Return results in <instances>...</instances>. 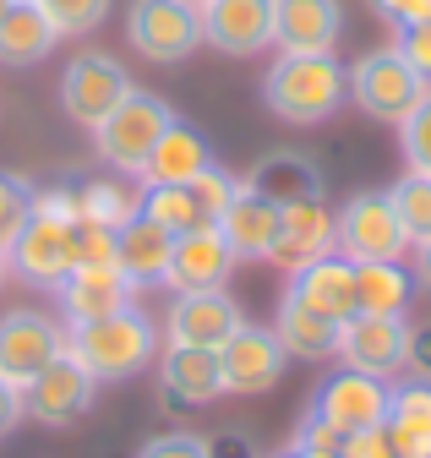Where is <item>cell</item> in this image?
<instances>
[{
    "instance_id": "cell-22",
    "label": "cell",
    "mask_w": 431,
    "mask_h": 458,
    "mask_svg": "<svg viewBox=\"0 0 431 458\" xmlns=\"http://www.w3.org/2000/svg\"><path fill=\"white\" fill-rule=\"evenodd\" d=\"M131 290H137V284L121 267H72L55 284V295H61L72 322H93V317H110V311L131 306Z\"/></svg>"
},
{
    "instance_id": "cell-34",
    "label": "cell",
    "mask_w": 431,
    "mask_h": 458,
    "mask_svg": "<svg viewBox=\"0 0 431 458\" xmlns=\"http://www.w3.org/2000/svg\"><path fill=\"white\" fill-rule=\"evenodd\" d=\"M38 6H44L49 28L66 38V33H93L104 17H110L115 0H38Z\"/></svg>"
},
{
    "instance_id": "cell-23",
    "label": "cell",
    "mask_w": 431,
    "mask_h": 458,
    "mask_svg": "<svg viewBox=\"0 0 431 458\" xmlns=\"http://www.w3.org/2000/svg\"><path fill=\"white\" fill-rule=\"evenodd\" d=\"M115 246H121V273L137 284H158L165 278V267H170V251H175V235L158 218H148L142 208L115 229Z\"/></svg>"
},
{
    "instance_id": "cell-43",
    "label": "cell",
    "mask_w": 431,
    "mask_h": 458,
    "mask_svg": "<svg viewBox=\"0 0 431 458\" xmlns=\"http://www.w3.org/2000/svg\"><path fill=\"white\" fill-rule=\"evenodd\" d=\"M207 458H257V442L246 431H219L207 442Z\"/></svg>"
},
{
    "instance_id": "cell-2",
    "label": "cell",
    "mask_w": 431,
    "mask_h": 458,
    "mask_svg": "<svg viewBox=\"0 0 431 458\" xmlns=\"http://www.w3.org/2000/svg\"><path fill=\"white\" fill-rule=\"evenodd\" d=\"M66 350H72L98 382H121V377H137V371L153 360L158 333H153V317H142L137 306H121V311H110V317L72 322Z\"/></svg>"
},
{
    "instance_id": "cell-46",
    "label": "cell",
    "mask_w": 431,
    "mask_h": 458,
    "mask_svg": "<svg viewBox=\"0 0 431 458\" xmlns=\"http://www.w3.org/2000/svg\"><path fill=\"white\" fill-rule=\"evenodd\" d=\"M415 278L431 290V235H426V241H415Z\"/></svg>"
},
{
    "instance_id": "cell-32",
    "label": "cell",
    "mask_w": 431,
    "mask_h": 458,
    "mask_svg": "<svg viewBox=\"0 0 431 458\" xmlns=\"http://www.w3.org/2000/svg\"><path fill=\"white\" fill-rule=\"evenodd\" d=\"M137 213V197H126L115 181H88L77 191V224H104V229H121Z\"/></svg>"
},
{
    "instance_id": "cell-28",
    "label": "cell",
    "mask_w": 431,
    "mask_h": 458,
    "mask_svg": "<svg viewBox=\"0 0 431 458\" xmlns=\"http://www.w3.org/2000/svg\"><path fill=\"white\" fill-rule=\"evenodd\" d=\"M55 44L61 33L49 28L44 6H6V17H0V66H38Z\"/></svg>"
},
{
    "instance_id": "cell-25",
    "label": "cell",
    "mask_w": 431,
    "mask_h": 458,
    "mask_svg": "<svg viewBox=\"0 0 431 458\" xmlns=\"http://www.w3.org/2000/svg\"><path fill=\"white\" fill-rule=\"evenodd\" d=\"M274 333H279V344H284L290 360H334L339 355V322L322 317V311H311V306H300L290 290L279 301Z\"/></svg>"
},
{
    "instance_id": "cell-13",
    "label": "cell",
    "mask_w": 431,
    "mask_h": 458,
    "mask_svg": "<svg viewBox=\"0 0 431 458\" xmlns=\"http://www.w3.org/2000/svg\"><path fill=\"white\" fill-rule=\"evenodd\" d=\"M219 366H224V393H267V387H279L290 355H284V344H279L274 327L241 322V327L224 338Z\"/></svg>"
},
{
    "instance_id": "cell-35",
    "label": "cell",
    "mask_w": 431,
    "mask_h": 458,
    "mask_svg": "<svg viewBox=\"0 0 431 458\" xmlns=\"http://www.w3.org/2000/svg\"><path fill=\"white\" fill-rule=\"evenodd\" d=\"M72 267H121L115 229H104V224H77V229H72Z\"/></svg>"
},
{
    "instance_id": "cell-7",
    "label": "cell",
    "mask_w": 431,
    "mask_h": 458,
    "mask_svg": "<svg viewBox=\"0 0 431 458\" xmlns=\"http://www.w3.org/2000/svg\"><path fill=\"white\" fill-rule=\"evenodd\" d=\"M126 93H131V77L121 72L115 55H104V49L77 55V61L66 66V77H61V109L72 114L82 131H93Z\"/></svg>"
},
{
    "instance_id": "cell-44",
    "label": "cell",
    "mask_w": 431,
    "mask_h": 458,
    "mask_svg": "<svg viewBox=\"0 0 431 458\" xmlns=\"http://www.w3.org/2000/svg\"><path fill=\"white\" fill-rule=\"evenodd\" d=\"M404 366L415 377H431V322L426 327H410V350H404Z\"/></svg>"
},
{
    "instance_id": "cell-16",
    "label": "cell",
    "mask_w": 431,
    "mask_h": 458,
    "mask_svg": "<svg viewBox=\"0 0 431 458\" xmlns=\"http://www.w3.org/2000/svg\"><path fill=\"white\" fill-rule=\"evenodd\" d=\"M339 251V224L328 213V202L322 197H306V202H284L279 208V235H274V251H267V262H279L284 273L317 262Z\"/></svg>"
},
{
    "instance_id": "cell-18",
    "label": "cell",
    "mask_w": 431,
    "mask_h": 458,
    "mask_svg": "<svg viewBox=\"0 0 431 458\" xmlns=\"http://www.w3.org/2000/svg\"><path fill=\"white\" fill-rule=\"evenodd\" d=\"M344 33L339 0H274V44L284 55H334Z\"/></svg>"
},
{
    "instance_id": "cell-12",
    "label": "cell",
    "mask_w": 431,
    "mask_h": 458,
    "mask_svg": "<svg viewBox=\"0 0 431 458\" xmlns=\"http://www.w3.org/2000/svg\"><path fill=\"white\" fill-rule=\"evenodd\" d=\"M404 350H410V322L404 317H371V311H355L344 327H339V360L350 371H366V377H393L404 371Z\"/></svg>"
},
{
    "instance_id": "cell-49",
    "label": "cell",
    "mask_w": 431,
    "mask_h": 458,
    "mask_svg": "<svg viewBox=\"0 0 431 458\" xmlns=\"http://www.w3.org/2000/svg\"><path fill=\"white\" fill-rule=\"evenodd\" d=\"M6 6H12V0H0V17H6Z\"/></svg>"
},
{
    "instance_id": "cell-50",
    "label": "cell",
    "mask_w": 431,
    "mask_h": 458,
    "mask_svg": "<svg viewBox=\"0 0 431 458\" xmlns=\"http://www.w3.org/2000/svg\"><path fill=\"white\" fill-rule=\"evenodd\" d=\"M0 278H6V257H0Z\"/></svg>"
},
{
    "instance_id": "cell-20",
    "label": "cell",
    "mask_w": 431,
    "mask_h": 458,
    "mask_svg": "<svg viewBox=\"0 0 431 458\" xmlns=\"http://www.w3.org/2000/svg\"><path fill=\"white\" fill-rule=\"evenodd\" d=\"M219 224V235L230 241V251H235V262H267V251H274V235H279V202H267L262 191H251L246 181H241V191H235V202L213 218Z\"/></svg>"
},
{
    "instance_id": "cell-30",
    "label": "cell",
    "mask_w": 431,
    "mask_h": 458,
    "mask_svg": "<svg viewBox=\"0 0 431 458\" xmlns=\"http://www.w3.org/2000/svg\"><path fill=\"white\" fill-rule=\"evenodd\" d=\"M137 208H142L148 218H158L170 235H186V229H197V224H213V218L202 213V202L191 197V186H148V191L137 197Z\"/></svg>"
},
{
    "instance_id": "cell-3",
    "label": "cell",
    "mask_w": 431,
    "mask_h": 458,
    "mask_svg": "<svg viewBox=\"0 0 431 458\" xmlns=\"http://www.w3.org/2000/svg\"><path fill=\"white\" fill-rule=\"evenodd\" d=\"M170 126H175V109L158 98V93L131 88V93L93 126V148H98V158L110 164V169H121V175H142L148 153L158 148V137H165Z\"/></svg>"
},
{
    "instance_id": "cell-36",
    "label": "cell",
    "mask_w": 431,
    "mask_h": 458,
    "mask_svg": "<svg viewBox=\"0 0 431 458\" xmlns=\"http://www.w3.org/2000/svg\"><path fill=\"white\" fill-rule=\"evenodd\" d=\"M28 213H33V186L22 175H6V169H0V257H6V246L17 241Z\"/></svg>"
},
{
    "instance_id": "cell-41",
    "label": "cell",
    "mask_w": 431,
    "mask_h": 458,
    "mask_svg": "<svg viewBox=\"0 0 431 458\" xmlns=\"http://www.w3.org/2000/svg\"><path fill=\"white\" fill-rule=\"evenodd\" d=\"M295 447H306V453H322V458H339V431L322 420V415H311L306 410V420L295 426Z\"/></svg>"
},
{
    "instance_id": "cell-40",
    "label": "cell",
    "mask_w": 431,
    "mask_h": 458,
    "mask_svg": "<svg viewBox=\"0 0 431 458\" xmlns=\"http://www.w3.org/2000/svg\"><path fill=\"white\" fill-rule=\"evenodd\" d=\"M137 458H207V442L191 437V431H165V437H153Z\"/></svg>"
},
{
    "instance_id": "cell-9",
    "label": "cell",
    "mask_w": 431,
    "mask_h": 458,
    "mask_svg": "<svg viewBox=\"0 0 431 458\" xmlns=\"http://www.w3.org/2000/svg\"><path fill=\"white\" fill-rule=\"evenodd\" d=\"M93 393H98V377H93L72 350H61L55 360H49V366L22 387V410H28L33 420H44V426H72L77 415H88Z\"/></svg>"
},
{
    "instance_id": "cell-6",
    "label": "cell",
    "mask_w": 431,
    "mask_h": 458,
    "mask_svg": "<svg viewBox=\"0 0 431 458\" xmlns=\"http://www.w3.org/2000/svg\"><path fill=\"white\" fill-rule=\"evenodd\" d=\"M334 224H339V251L350 262H399L404 246H410V235L399 229V218H393L388 191H360V197H350Z\"/></svg>"
},
{
    "instance_id": "cell-38",
    "label": "cell",
    "mask_w": 431,
    "mask_h": 458,
    "mask_svg": "<svg viewBox=\"0 0 431 458\" xmlns=\"http://www.w3.org/2000/svg\"><path fill=\"white\" fill-rule=\"evenodd\" d=\"M339 458H399L388 420L360 426V431H344V437H339Z\"/></svg>"
},
{
    "instance_id": "cell-39",
    "label": "cell",
    "mask_w": 431,
    "mask_h": 458,
    "mask_svg": "<svg viewBox=\"0 0 431 458\" xmlns=\"http://www.w3.org/2000/svg\"><path fill=\"white\" fill-rule=\"evenodd\" d=\"M393 49L404 55V61L431 82V17L426 22H399V38H393Z\"/></svg>"
},
{
    "instance_id": "cell-29",
    "label": "cell",
    "mask_w": 431,
    "mask_h": 458,
    "mask_svg": "<svg viewBox=\"0 0 431 458\" xmlns=\"http://www.w3.org/2000/svg\"><path fill=\"white\" fill-rule=\"evenodd\" d=\"M410 295H415V278L399 262H355V311L404 317Z\"/></svg>"
},
{
    "instance_id": "cell-42",
    "label": "cell",
    "mask_w": 431,
    "mask_h": 458,
    "mask_svg": "<svg viewBox=\"0 0 431 458\" xmlns=\"http://www.w3.org/2000/svg\"><path fill=\"white\" fill-rule=\"evenodd\" d=\"M371 12H383L388 22H426L431 0H371Z\"/></svg>"
},
{
    "instance_id": "cell-27",
    "label": "cell",
    "mask_w": 431,
    "mask_h": 458,
    "mask_svg": "<svg viewBox=\"0 0 431 458\" xmlns=\"http://www.w3.org/2000/svg\"><path fill=\"white\" fill-rule=\"evenodd\" d=\"M251 191H262L267 202H306V197H322V169L306 158V153H267L251 175H246Z\"/></svg>"
},
{
    "instance_id": "cell-17",
    "label": "cell",
    "mask_w": 431,
    "mask_h": 458,
    "mask_svg": "<svg viewBox=\"0 0 431 458\" xmlns=\"http://www.w3.org/2000/svg\"><path fill=\"white\" fill-rule=\"evenodd\" d=\"M246 322V311L235 306V295L224 290H191V295H175L170 317H165V338L170 344H197V350H224V338Z\"/></svg>"
},
{
    "instance_id": "cell-15",
    "label": "cell",
    "mask_w": 431,
    "mask_h": 458,
    "mask_svg": "<svg viewBox=\"0 0 431 458\" xmlns=\"http://www.w3.org/2000/svg\"><path fill=\"white\" fill-rule=\"evenodd\" d=\"M230 273H235V251L219 235V224H197V229H186V235H175V251H170V267H165V284L175 295L224 290Z\"/></svg>"
},
{
    "instance_id": "cell-45",
    "label": "cell",
    "mask_w": 431,
    "mask_h": 458,
    "mask_svg": "<svg viewBox=\"0 0 431 458\" xmlns=\"http://www.w3.org/2000/svg\"><path fill=\"white\" fill-rule=\"evenodd\" d=\"M22 415H28V410H22V393H17L6 377H0V437H12Z\"/></svg>"
},
{
    "instance_id": "cell-51",
    "label": "cell",
    "mask_w": 431,
    "mask_h": 458,
    "mask_svg": "<svg viewBox=\"0 0 431 458\" xmlns=\"http://www.w3.org/2000/svg\"><path fill=\"white\" fill-rule=\"evenodd\" d=\"M197 6H207V0H197Z\"/></svg>"
},
{
    "instance_id": "cell-37",
    "label": "cell",
    "mask_w": 431,
    "mask_h": 458,
    "mask_svg": "<svg viewBox=\"0 0 431 458\" xmlns=\"http://www.w3.org/2000/svg\"><path fill=\"white\" fill-rule=\"evenodd\" d=\"M235 191H241V181L230 175V169H224L219 158H213V164L202 169V175L191 181V197L202 202V213H207V218H219V213H224L230 202H235Z\"/></svg>"
},
{
    "instance_id": "cell-11",
    "label": "cell",
    "mask_w": 431,
    "mask_h": 458,
    "mask_svg": "<svg viewBox=\"0 0 431 458\" xmlns=\"http://www.w3.org/2000/svg\"><path fill=\"white\" fill-rule=\"evenodd\" d=\"M311 415H322L339 437L344 431H360V426H376V420H388V382L344 366V371H334V377L317 382Z\"/></svg>"
},
{
    "instance_id": "cell-5",
    "label": "cell",
    "mask_w": 431,
    "mask_h": 458,
    "mask_svg": "<svg viewBox=\"0 0 431 458\" xmlns=\"http://www.w3.org/2000/svg\"><path fill=\"white\" fill-rule=\"evenodd\" d=\"M126 38L142 61L153 66H181L202 49V6L197 0H131Z\"/></svg>"
},
{
    "instance_id": "cell-10",
    "label": "cell",
    "mask_w": 431,
    "mask_h": 458,
    "mask_svg": "<svg viewBox=\"0 0 431 458\" xmlns=\"http://www.w3.org/2000/svg\"><path fill=\"white\" fill-rule=\"evenodd\" d=\"M72 229L66 218L49 213H28V224L17 229V241L6 246V267L22 284H38V290H55V284L72 273Z\"/></svg>"
},
{
    "instance_id": "cell-47",
    "label": "cell",
    "mask_w": 431,
    "mask_h": 458,
    "mask_svg": "<svg viewBox=\"0 0 431 458\" xmlns=\"http://www.w3.org/2000/svg\"><path fill=\"white\" fill-rule=\"evenodd\" d=\"M279 458H322V453H306V447H295V442H290V447H284Z\"/></svg>"
},
{
    "instance_id": "cell-48",
    "label": "cell",
    "mask_w": 431,
    "mask_h": 458,
    "mask_svg": "<svg viewBox=\"0 0 431 458\" xmlns=\"http://www.w3.org/2000/svg\"><path fill=\"white\" fill-rule=\"evenodd\" d=\"M12 6H38V0H12Z\"/></svg>"
},
{
    "instance_id": "cell-26",
    "label": "cell",
    "mask_w": 431,
    "mask_h": 458,
    "mask_svg": "<svg viewBox=\"0 0 431 458\" xmlns=\"http://www.w3.org/2000/svg\"><path fill=\"white\" fill-rule=\"evenodd\" d=\"M213 164V153H207V142L191 131V126H170L165 137H158V148L148 153V164H142V181L148 186H191L202 169Z\"/></svg>"
},
{
    "instance_id": "cell-21",
    "label": "cell",
    "mask_w": 431,
    "mask_h": 458,
    "mask_svg": "<svg viewBox=\"0 0 431 458\" xmlns=\"http://www.w3.org/2000/svg\"><path fill=\"white\" fill-rule=\"evenodd\" d=\"M158 382L175 404H213L224 398V366H219V350H197V344H170L165 350V366H158Z\"/></svg>"
},
{
    "instance_id": "cell-4",
    "label": "cell",
    "mask_w": 431,
    "mask_h": 458,
    "mask_svg": "<svg viewBox=\"0 0 431 458\" xmlns=\"http://www.w3.org/2000/svg\"><path fill=\"white\" fill-rule=\"evenodd\" d=\"M426 88H431V82L404 61L393 44L366 49L360 61L350 66V104H355L360 114H371V121H388V126L404 121V114L420 104Z\"/></svg>"
},
{
    "instance_id": "cell-33",
    "label": "cell",
    "mask_w": 431,
    "mask_h": 458,
    "mask_svg": "<svg viewBox=\"0 0 431 458\" xmlns=\"http://www.w3.org/2000/svg\"><path fill=\"white\" fill-rule=\"evenodd\" d=\"M399 148H404V164L415 169V175L431 181V88L420 93V104L399 121Z\"/></svg>"
},
{
    "instance_id": "cell-31",
    "label": "cell",
    "mask_w": 431,
    "mask_h": 458,
    "mask_svg": "<svg viewBox=\"0 0 431 458\" xmlns=\"http://www.w3.org/2000/svg\"><path fill=\"white\" fill-rule=\"evenodd\" d=\"M388 202H393V218H399V229L410 235V246L431 235V181L426 175L404 169V181L388 186Z\"/></svg>"
},
{
    "instance_id": "cell-8",
    "label": "cell",
    "mask_w": 431,
    "mask_h": 458,
    "mask_svg": "<svg viewBox=\"0 0 431 458\" xmlns=\"http://www.w3.org/2000/svg\"><path fill=\"white\" fill-rule=\"evenodd\" d=\"M61 350H66V333L55 327V317H44V311H33V306L0 317V377H6L17 393H22L49 360H55Z\"/></svg>"
},
{
    "instance_id": "cell-19",
    "label": "cell",
    "mask_w": 431,
    "mask_h": 458,
    "mask_svg": "<svg viewBox=\"0 0 431 458\" xmlns=\"http://www.w3.org/2000/svg\"><path fill=\"white\" fill-rule=\"evenodd\" d=\"M290 295L322 317H334L339 327L355 317V262L344 251H328V257H317L306 267L290 273Z\"/></svg>"
},
{
    "instance_id": "cell-1",
    "label": "cell",
    "mask_w": 431,
    "mask_h": 458,
    "mask_svg": "<svg viewBox=\"0 0 431 458\" xmlns=\"http://www.w3.org/2000/svg\"><path fill=\"white\" fill-rule=\"evenodd\" d=\"M350 98V66H339V55H284L262 77V104L267 114H279L290 126H317L339 114Z\"/></svg>"
},
{
    "instance_id": "cell-24",
    "label": "cell",
    "mask_w": 431,
    "mask_h": 458,
    "mask_svg": "<svg viewBox=\"0 0 431 458\" xmlns=\"http://www.w3.org/2000/svg\"><path fill=\"white\" fill-rule=\"evenodd\" d=\"M388 431L399 458H431V377L388 382Z\"/></svg>"
},
{
    "instance_id": "cell-14",
    "label": "cell",
    "mask_w": 431,
    "mask_h": 458,
    "mask_svg": "<svg viewBox=\"0 0 431 458\" xmlns=\"http://www.w3.org/2000/svg\"><path fill=\"white\" fill-rule=\"evenodd\" d=\"M202 44L230 55V61H251L274 44V0H207L202 6Z\"/></svg>"
}]
</instances>
